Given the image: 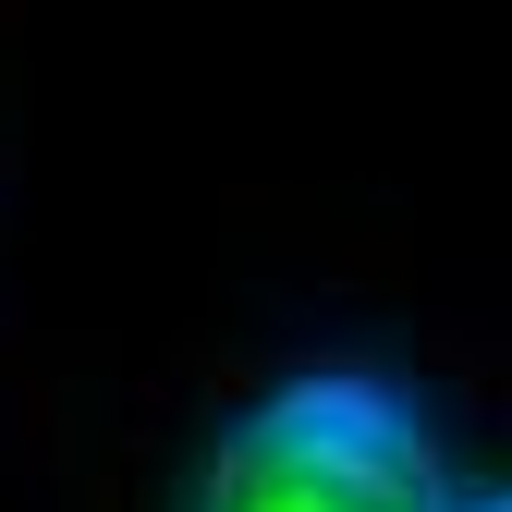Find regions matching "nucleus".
Masks as SVG:
<instances>
[{"instance_id": "1", "label": "nucleus", "mask_w": 512, "mask_h": 512, "mask_svg": "<svg viewBox=\"0 0 512 512\" xmlns=\"http://www.w3.org/2000/svg\"><path fill=\"white\" fill-rule=\"evenodd\" d=\"M196 512H464L439 415L366 354L281 366L196 464Z\"/></svg>"}, {"instance_id": "2", "label": "nucleus", "mask_w": 512, "mask_h": 512, "mask_svg": "<svg viewBox=\"0 0 512 512\" xmlns=\"http://www.w3.org/2000/svg\"><path fill=\"white\" fill-rule=\"evenodd\" d=\"M464 512H512V488H488V500H464Z\"/></svg>"}]
</instances>
